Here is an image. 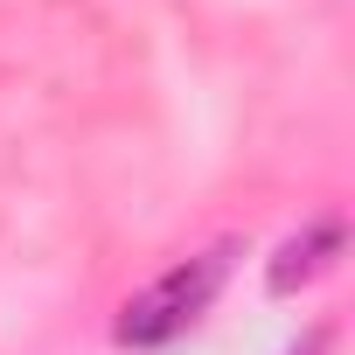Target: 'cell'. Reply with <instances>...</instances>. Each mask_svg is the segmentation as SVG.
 <instances>
[{"instance_id":"obj_3","label":"cell","mask_w":355,"mask_h":355,"mask_svg":"<svg viewBox=\"0 0 355 355\" xmlns=\"http://www.w3.org/2000/svg\"><path fill=\"white\" fill-rule=\"evenodd\" d=\"M286 355H327V327H313V334H306L300 348H286Z\"/></svg>"},{"instance_id":"obj_1","label":"cell","mask_w":355,"mask_h":355,"mask_svg":"<svg viewBox=\"0 0 355 355\" xmlns=\"http://www.w3.org/2000/svg\"><path fill=\"white\" fill-rule=\"evenodd\" d=\"M230 258H237V244H209V251H196V258H182V265H167L153 286H139V293L119 306V341H125V348H160V341H174V334H189V327L209 313V300L223 293Z\"/></svg>"},{"instance_id":"obj_2","label":"cell","mask_w":355,"mask_h":355,"mask_svg":"<svg viewBox=\"0 0 355 355\" xmlns=\"http://www.w3.org/2000/svg\"><path fill=\"white\" fill-rule=\"evenodd\" d=\"M341 223L327 216V223H306L300 237H286L279 251H272V265H265V293L272 300H293L300 286H313L320 272H334V258H341Z\"/></svg>"}]
</instances>
